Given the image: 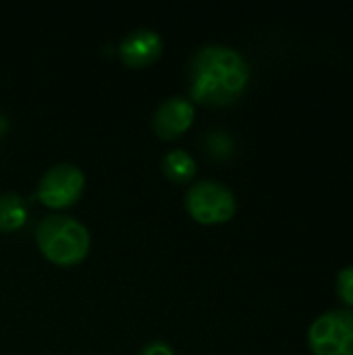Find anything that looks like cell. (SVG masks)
Here are the masks:
<instances>
[{"label": "cell", "instance_id": "6da1fadb", "mask_svg": "<svg viewBox=\"0 0 353 355\" xmlns=\"http://www.w3.org/2000/svg\"><path fill=\"white\" fill-rule=\"evenodd\" d=\"M250 64L231 46L206 44L189 60V94L212 106L235 102L250 83Z\"/></svg>", "mask_w": 353, "mask_h": 355}, {"label": "cell", "instance_id": "7a4b0ae2", "mask_svg": "<svg viewBox=\"0 0 353 355\" xmlns=\"http://www.w3.org/2000/svg\"><path fill=\"white\" fill-rule=\"evenodd\" d=\"M35 241L42 254L54 264H77L87 256L89 231L83 223L67 214H50L37 223Z\"/></svg>", "mask_w": 353, "mask_h": 355}, {"label": "cell", "instance_id": "3957f363", "mask_svg": "<svg viewBox=\"0 0 353 355\" xmlns=\"http://www.w3.org/2000/svg\"><path fill=\"white\" fill-rule=\"evenodd\" d=\"M185 208L187 212L204 223V225H216L229 220L235 210V193L221 181L204 179L198 183H191L185 193Z\"/></svg>", "mask_w": 353, "mask_h": 355}, {"label": "cell", "instance_id": "277c9868", "mask_svg": "<svg viewBox=\"0 0 353 355\" xmlns=\"http://www.w3.org/2000/svg\"><path fill=\"white\" fill-rule=\"evenodd\" d=\"M308 345L314 355H353V310L320 314L308 331Z\"/></svg>", "mask_w": 353, "mask_h": 355}, {"label": "cell", "instance_id": "5b68a950", "mask_svg": "<svg viewBox=\"0 0 353 355\" xmlns=\"http://www.w3.org/2000/svg\"><path fill=\"white\" fill-rule=\"evenodd\" d=\"M85 187L83 171L73 162H60L50 166L40 183H37V198L50 208H67L79 200Z\"/></svg>", "mask_w": 353, "mask_h": 355}, {"label": "cell", "instance_id": "8992f818", "mask_svg": "<svg viewBox=\"0 0 353 355\" xmlns=\"http://www.w3.org/2000/svg\"><path fill=\"white\" fill-rule=\"evenodd\" d=\"M193 116H196V106L189 98L171 96L158 104L152 116V127L160 137L169 139L181 135L193 123Z\"/></svg>", "mask_w": 353, "mask_h": 355}, {"label": "cell", "instance_id": "52a82bcc", "mask_svg": "<svg viewBox=\"0 0 353 355\" xmlns=\"http://www.w3.org/2000/svg\"><path fill=\"white\" fill-rule=\"evenodd\" d=\"M162 37L156 29L150 27H139L129 31L121 44H119V54L125 64L129 67H148L162 54Z\"/></svg>", "mask_w": 353, "mask_h": 355}, {"label": "cell", "instance_id": "ba28073f", "mask_svg": "<svg viewBox=\"0 0 353 355\" xmlns=\"http://www.w3.org/2000/svg\"><path fill=\"white\" fill-rule=\"evenodd\" d=\"M27 220V204L25 200L15 193L6 191L0 193V231H17Z\"/></svg>", "mask_w": 353, "mask_h": 355}, {"label": "cell", "instance_id": "9c48e42d", "mask_svg": "<svg viewBox=\"0 0 353 355\" xmlns=\"http://www.w3.org/2000/svg\"><path fill=\"white\" fill-rule=\"evenodd\" d=\"M196 160L189 152H185L183 148L171 150L164 154L162 158V171L164 175L175 181V183H185L196 175Z\"/></svg>", "mask_w": 353, "mask_h": 355}, {"label": "cell", "instance_id": "30bf717a", "mask_svg": "<svg viewBox=\"0 0 353 355\" xmlns=\"http://www.w3.org/2000/svg\"><path fill=\"white\" fill-rule=\"evenodd\" d=\"M337 297L353 310V264L352 266H345L343 270H339L337 275Z\"/></svg>", "mask_w": 353, "mask_h": 355}, {"label": "cell", "instance_id": "8fae6325", "mask_svg": "<svg viewBox=\"0 0 353 355\" xmlns=\"http://www.w3.org/2000/svg\"><path fill=\"white\" fill-rule=\"evenodd\" d=\"M137 355H175V349H173L166 341L156 339V341L146 343V345L139 349V354Z\"/></svg>", "mask_w": 353, "mask_h": 355}]
</instances>
